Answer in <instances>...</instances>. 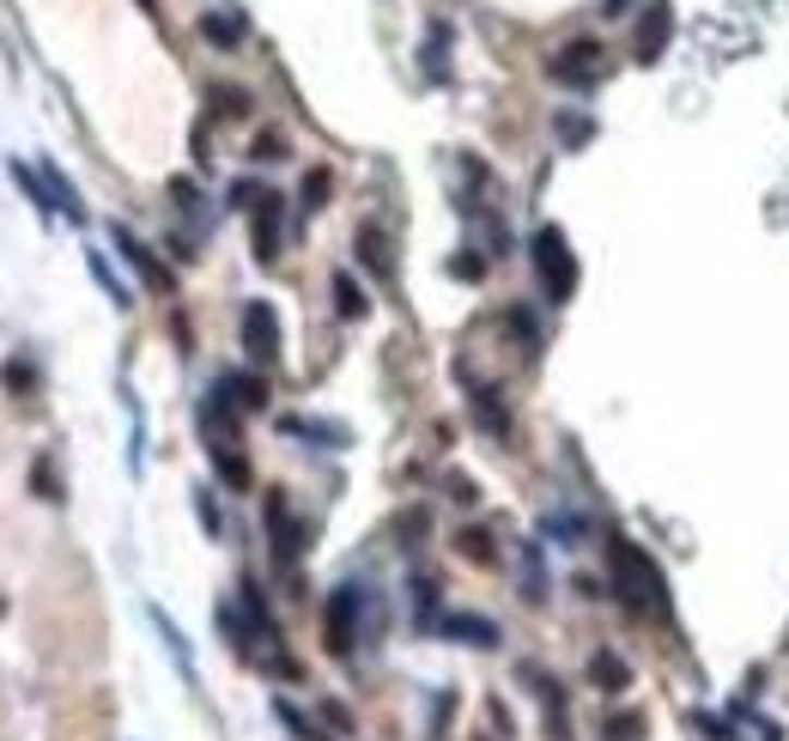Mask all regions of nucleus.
<instances>
[{
  "label": "nucleus",
  "instance_id": "nucleus-1",
  "mask_svg": "<svg viewBox=\"0 0 789 741\" xmlns=\"http://www.w3.org/2000/svg\"><path fill=\"white\" fill-rule=\"evenodd\" d=\"M607 571H614V590H620L626 608H638V614L668 608V584H663V571H656V559H650L644 547L614 535V542H607Z\"/></svg>",
  "mask_w": 789,
  "mask_h": 741
},
{
  "label": "nucleus",
  "instance_id": "nucleus-2",
  "mask_svg": "<svg viewBox=\"0 0 789 741\" xmlns=\"http://www.w3.org/2000/svg\"><path fill=\"white\" fill-rule=\"evenodd\" d=\"M529 256H535V274H541V286H547L553 304H565L571 292H578V256H571V243H565L559 226H541L535 243H529Z\"/></svg>",
  "mask_w": 789,
  "mask_h": 741
},
{
  "label": "nucleus",
  "instance_id": "nucleus-3",
  "mask_svg": "<svg viewBox=\"0 0 789 741\" xmlns=\"http://www.w3.org/2000/svg\"><path fill=\"white\" fill-rule=\"evenodd\" d=\"M359 614H365V596H359L353 584L328 596V614H323V620H328V651H335V656L353 651V639H359Z\"/></svg>",
  "mask_w": 789,
  "mask_h": 741
},
{
  "label": "nucleus",
  "instance_id": "nucleus-4",
  "mask_svg": "<svg viewBox=\"0 0 789 741\" xmlns=\"http://www.w3.org/2000/svg\"><path fill=\"white\" fill-rule=\"evenodd\" d=\"M547 73L559 80V86H595L602 80V44H571V49H559V56L547 61Z\"/></svg>",
  "mask_w": 789,
  "mask_h": 741
},
{
  "label": "nucleus",
  "instance_id": "nucleus-5",
  "mask_svg": "<svg viewBox=\"0 0 789 741\" xmlns=\"http://www.w3.org/2000/svg\"><path fill=\"white\" fill-rule=\"evenodd\" d=\"M668 37H675V7H668V0H650V13L638 19L632 56H638V61H656V56L668 49Z\"/></svg>",
  "mask_w": 789,
  "mask_h": 741
},
{
  "label": "nucleus",
  "instance_id": "nucleus-6",
  "mask_svg": "<svg viewBox=\"0 0 789 741\" xmlns=\"http://www.w3.org/2000/svg\"><path fill=\"white\" fill-rule=\"evenodd\" d=\"M243 347H250V359H262V365L280 353V316H274V304H250V311H243Z\"/></svg>",
  "mask_w": 789,
  "mask_h": 741
},
{
  "label": "nucleus",
  "instance_id": "nucleus-7",
  "mask_svg": "<svg viewBox=\"0 0 789 741\" xmlns=\"http://www.w3.org/2000/svg\"><path fill=\"white\" fill-rule=\"evenodd\" d=\"M219 396H226L238 414L268 408V384H262V377H250V370H226V377H219Z\"/></svg>",
  "mask_w": 789,
  "mask_h": 741
},
{
  "label": "nucleus",
  "instance_id": "nucleus-8",
  "mask_svg": "<svg viewBox=\"0 0 789 741\" xmlns=\"http://www.w3.org/2000/svg\"><path fill=\"white\" fill-rule=\"evenodd\" d=\"M116 250H122V256L134 262V268H141V280H146V286H158V292L170 286V268H165V262H153V250H146V243L134 238L128 226H116Z\"/></svg>",
  "mask_w": 789,
  "mask_h": 741
},
{
  "label": "nucleus",
  "instance_id": "nucleus-9",
  "mask_svg": "<svg viewBox=\"0 0 789 741\" xmlns=\"http://www.w3.org/2000/svg\"><path fill=\"white\" fill-rule=\"evenodd\" d=\"M280 256V195H262L255 207V262H274Z\"/></svg>",
  "mask_w": 789,
  "mask_h": 741
},
{
  "label": "nucleus",
  "instance_id": "nucleus-10",
  "mask_svg": "<svg viewBox=\"0 0 789 741\" xmlns=\"http://www.w3.org/2000/svg\"><path fill=\"white\" fill-rule=\"evenodd\" d=\"M268 529H274V554H280V559H298L304 535H298V523H292V511H286V499H280V493L268 499Z\"/></svg>",
  "mask_w": 789,
  "mask_h": 741
},
{
  "label": "nucleus",
  "instance_id": "nucleus-11",
  "mask_svg": "<svg viewBox=\"0 0 789 741\" xmlns=\"http://www.w3.org/2000/svg\"><path fill=\"white\" fill-rule=\"evenodd\" d=\"M444 632H450V639H462V644H480V651H486V644H498V627H493V620H480V614H450V620H444Z\"/></svg>",
  "mask_w": 789,
  "mask_h": 741
},
{
  "label": "nucleus",
  "instance_id": "nucleus-12",
  "mask_svg": "<svg viewBox=\"0 0 789 741\" xmlns=\"http://www.w3.org/2000/svg\"><path fill=\"white\" fill-rule=\"evenodd\" d=\"M335 304H340V316H347V323H359V316L371 311V299L353 286V274H335Z\"/></svg>",
  "mask_w": 789,
  "mask_h": 741
},
{
  "label": "nucleus",
  "instance_id": "nucleus-13",
  "mask_svg": "<svg viewBox=\"0 0 789 741\" xmlns=\"http://www.w3.org/2000/svg\"><path fill=\"white\" fill-rule=\"evenodd\" d=\"M201 37H207V44H238L243 19L238 13H207V19H201Z\"/></svg>",
  "mask_w": 789,
  "mask_h": 741
},
{
  "label": "nucleus",
  "instance_id": "nucleus-14",
  "mask_svg": "<svg viewBox=\"0 0 789 741\" xmlns=\"http://www.w3.org/2000/svg\"><path fill=\"white\" fill-rule=\"evenodd\" d=\"M590 675H595V681L607 687V693H620V687L632 681V675H626V663H620V656H607V651H602V656H595V663H590Z\"/></svg>",
  "mask_w": 789,
  "mask_h": 741
},
{
  "label": "nucleus",
  "instance_id": "nucleus-15",
  "mask_svg": "<svg viewBox=\"0 0 789 741\" xmlns=\"http://www.w3.org/2000/svg\"><path fill=\"white\" fill-rule=\"evenodd\" d=\"M456 547H462L474 566H486V559H493V535H480V529H462V535H456Z\"/></svg>",
  "mask_w": 789,
  "mask_h": 741
},
{
  "label": "nucleus",
  "instance_id": "nucleus-16",
  "mask_svg": "<svg viewBox=\"0 0 789 741\" xmlns=\"http://www.w3.org/2000/svg\"><path fill=\"white\" fill-rule=\"evenodd\" d=\"M359 256H365L377 274H389V250H383V231H359Z\"/></svg>",
  "mask_w": 789,
  "mask_h": 741
},
{
  "label": "nucleus",
  "instance_id": "nucleus-17",
  "mask_svg": "<svg viewBox=\"0 0 789 741\" xmlns=\"http://www.w3.org/2000/svg\"><path fill=\"white\" fill-rule=\"evenodd\" d=\"M153 620H158V632H165V644H170V651H177V663H183V675H195V656H189L183 632L170 627V620H165V614H158V608H153Z\"/></svg>",
  "mask_w": 789,
  "mask_h": 741
},
{
  "label": "nucleus",
  "instance_id": "nucleus-18",
  "mask_svg": "<svg viewBox=\"0 0 789 741\" xmlns=\"http://www.w3.org/2000/svg\"><path fill=\"white\" fill-rule=\"evenodd\" d=\"M323 195H328V177L311 171V177H304V207H323Z\"/></svg>",
  "mask_w": 789,
  "mask_h": 741
},
{
  "label": "nucleus",
  "instance_id": "nucleus-19",
  "mask_svg": "<svg viewBox=\"0 0 789 741\" xmlns=\"http://www.w3.org/2000/svg\"><path fill=\"white\" fill-rule=\"evenodd\" d=\"M699 729H705V741H735V729L723 724V717H711V712L699 717Z\"/></svg>",
  "mask_w": 789,
  "mask_h": 741
},
{
  "label": "nucleus",
  "instance_id": "nucleus-20",
  "mask_svg": "<svg viewBox=\"0 0 789 741\" xmlns=\"http://www.w3.org/2000/svg\"><path fill=\"white\" fill-rule=\"evenodd\" d=\"M255 158H286V141L280 134H262V141H255Z\"/></svg>",
  "mask_w": 789,
  "mask_h": 741
},
{
  "label": "nucleus",
  "instance_id": "nucleus-21",
  "mask_svg": "<svg viewBox=\"0 0 789 741\" xmlns=\"http://www.w3.org/2000/svg\"><path fill=\"white\" fill-rule=\"evenodd\" d=\"M0 377H7V389H31V365H19V359L0 370Z\"/></svg>",
  "mask_w": 789,
  "mask_h": 741
},
{
  "label": "nucleus",
  "instance_id": "nucleus-22",
  "mask_svg": "<svg viewBox=\"0 0 789 741\" xmlns=\"http://www.w3.org/2000/svg\"><path fill=\"white\" fill-rule=\"evenodd\" d=\"M602 13H607V19H614V13H626V0H607V7H602Z\"/></svg>",
  "mask_w": 789,
  "mask_h": 741
}]
</instances>
